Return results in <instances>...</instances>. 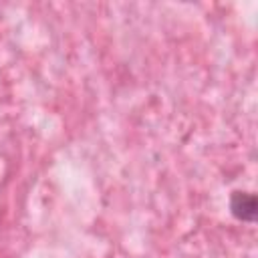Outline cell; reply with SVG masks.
<instances>
[{
	"label": "cell",
	"instance_id": "6da1fadb",
	"mask_svg": "<svg viewBox=\"0 0 258 258\" xmlns=\"http://www.w3.org/2000/svg\"><path fill=\"white\" fill-rule=\"evenodd\" d=\"M230 212L240 222H254L256 218V198L250 191H234L230 196Z\"/></svg>",
	"mask_w": 258,
	"mask_h": 258
}]
</instances>
